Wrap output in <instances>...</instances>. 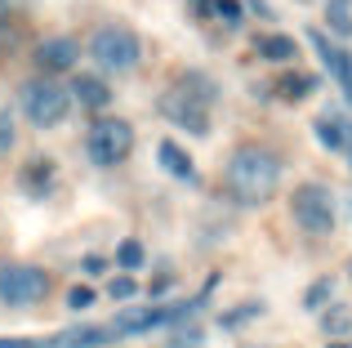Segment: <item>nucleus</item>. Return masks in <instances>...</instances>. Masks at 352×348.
Here are the masks:
<instances>
[{
	"instance_id": "16",
	"label": "nucleus",
	"mask_w": 352,
	"mask_h": 348,
	"mask_svg": "<svg viewBox=\"0 0 352 348\" xmlns=\"http://www.w3.org/2000/svg\"><path fill=\"white\" fill-rule=\"evenodd\" d=\"M321 331L326 335H348L352 331V313L344 304H326L321 308Z\"/></svg>"
},
{
	"instance_id": "8",
	"label": "nucleus",
	"mask_w": 352,
	"mask_h": 348,
	"mask_svg": "<svg viewBox=\"0 0 352 348\" xmlns=\"http://www.w3.org/2000/svg\"><path fill=\"white\" fill-rule=\"evenodd\" d=\"M308 41H312V50L321 54V63H326V72H330V76L339 80V89L348 94V103H352V58H348L344 50H339L335 41H330L326 32H308Z\"/></svg>"
},
{
	"instance_id": "25",
	"label": "nucleus",
	"mask_w": 352,
	"mask_h": 348,
	"mask_svg": "<svg viewBox=\"0 0 352 348\" xmlns=\"http://www.w3.org/2000/svg\"><path fill=\"white\" fill-rule=\"evenodd\" d=\"M9 148H14V125L0 121V157H9Z\"/></svg>"
},
{
	"instance_id": "29",
	"label": "nucleus",
	"mask_w": 352,
	"mask_h": 348,
	"mask_svg": "<svg viewBox=\"0 0 352 348\" xmlns=\"http://www.w3.org/2000/svg\"><path fill=\"white\" fill-rule=\"evenodd\" d=\"M348 272H352V268H348Z\"/></svg>"
},
{
	"instance_id": "21",
	"label": "nucleus",
	"mask_w": 352,
	"mask_h": 348,
	"mask_svg": "<svg viewBox=\"0 0 352 348\" xmlns=\"http://www.w3.org/2000/svg\"><path fill=\"white\" fill-rule=\"evenodd\" d=\"M94 299H98V295H94L89 286H72V290H67V304H72V308H89Z\"/></svg>"
},
{
	"instance_id": "28",
	"label": "nucleus",
	"mask_w": 352,
	"mask_h": 348,
	"mask_svg": "<svg viewBox=\"0 0 352 348\" xmlns=\"http://www.w3.org/2000/svg\"><path fill=\"white\" fill-rule=\"evenodd\" d=\"M348 148H352V139H348Z\"/></svg>"
},
{
	"instance_id": "6",
	"label": "nucleus",
	"mask_w": 352,
	"mask_h": 348,
	"mask_svg": "<svg viewBox=\"0 0 352 348\" xmlns=\"http://www.w3.org/2000/svg\"><path fill=\"white\" fill-rule=\"evenodd\" d=\"M129 148H134V130H129L120 116H98L94 125H89V139H85V152L94 166H120V161L129 157Z\"/></svg>"
},
{
	"instance_id": "13",
	"label": "nucleus",
	"mask_w": 352,
	"mask_h": 348,
	"mask_svg": "<svg viewBox=\"0 0 352 348\" xmlns=\"http://www.w3.org/2000/svg\"><path fill=\"white\" fill-rule=\"evenodd\" d=\"M156 161H161V170L174 174V179H192V174H197L192 157H188V152H183L174 139H161V148H156Z\"/></svg>"
},
{
	"instance_id": "27",
	"label": "nucleus",
	"mask_w": 352,
	"mask_h": 348,
	"mask_svg": "<svg viewBox=\"0 0 352 348\" xmlns=\"http://www.w3.org/2000/svg\"><path fill=\"white\" fill-rule=\"evenodd\" d=\"M0 27H5V0H0Z\"/></svg>"
},
{
	"instance_id": "18",
	"label": "nucleus",
	"mask_w": 352,
	"mask_h": 348,
	"mask_svg": "<svg viewBox=\"0 0 352 348\" xmlns=\"http://www.w3.org/2000/svg\"><path fill=\"white\" fill-rule=\"evenodd\" d=\"M326 18H330V32H335V36H352V14H348L344 0H330Z\"/></svg>"
},
{
	"instance_id": "19",
	"label": "nucleus",
	"mask_w": 352,
	"mask_h": 348,
	"mask_svg": "<svg viewBox=\"0 0 352 348\" xmlns=\"http://www.w3.org/2000/svg\"><path fill=\"white\" fill-rule=\"evenodd\" d=\"M330 290H335V281H330V277H321L317 286H308V295H303V308H308V313L317 308V313H321V308L330 304Z\"/></svg>"
},
{
	"instance_id": "20",
	"label": "nucleus",
	"mask_w": 352,
	"mask_h": 348,
	"mask_svg": "<svg viewBox=\"0 0 352 348\" xmlns=\"http://www.w3.org/2000/svg\"><path fill=\"white\" fill-rule=\"evenodd\" d=\"M206 335L201 331H170V348H201Z\"/></svg>"
},
{
	"instance_id": "11",
	"label": "nucleus",
	"mask_w": 352,
	"mask_h": 348,
	"mask_svg": "<svg viewBox=\"0 0 352 348\" xmlns=\"http://www.w3.org/2000/svg\"><path fill=\"white\" fill-rule=\"evenodd\" d=\"M72 103L89 107V112H98V107L112 103V89H107L103 76H94V72H80V76L72 80Z\"/></svg>"
},
{
	"instance_id": "14",
	"label": "nucleus",
	"mask_w": 352,
	"mask_h": 348,
	"mask_svg": "<svg viewBox=\"0 0 352 348\" xmlns=\"http://www.w3.org/2000/svg\"><path fill=\"white\" fill-rule=\"evenodd\" d=\"M254 54L267 58V63H290L294 54H299V45H294L290 36H281V32H267V36H254Z\"/></svg>"
},
{
	"instance_id": "3",
	"label": "nucleus",
	"mask_w": 352,
	"mask_h": 348,
	"mask_svg": "<svg viewBox=\"0 0 352 348\" xmlns=\"http://www.w3.org/2000/svg\"><path fill=\"white\" fill-rule=\"evenodd\" d=\"M23 112L36 130H54L72 112V89L54 85V80H27L23 85Z\"/></svg>"
},
{
	"instance_id": "22",
	"label": "nucleus",
	"mask_w": 352,
	"mask_h": 348,
	"mask_svg": "<svg viewBox=\"0 0 352 348\" xmlns=\"http://www.w3.org/2000/svg\"><path fill=\"white\" fill-rule=\"evenodd\" d=\"M250 317H258V304H245L241 313H228V317H223V326H228V331H236V326H245Z\"/></svg>"
},
{
	"instance_id": "4",
	"label": "nucleus",
	"mask_w": 352,
	"mask_h": 348,
	"mask_svg": "<svg viewBox=\"0 0 352 348\" xmlns=\"http://www.w3.org/2000/svg\"><path fill=\"white\" fill-rule=\"evenodd\" d=\"M290 210H294V224H299L308 237H330L335 232V197H330L326 183H299Z\"/></svg>"
},
{
	"instance_id": "24",
	"label": "nucleus",
	"mask_w": 352,
	"mask_h": 348,
	"mask_svg": "<svg viewBox=\"0 0 352 348\" xmlns=\"http://www.w3.org/2000/svg\"><path fill=\"white\" fill-rule=\"evenodd\" d=\"M210 5H214L228 23H241V0H210Z\"/></svg>"
},
{
	"instance_id": "5",
	"label": "nucleus",
	"mask_w": 352,
	"mask_h": 348,
	"mask_svg": "<svg viewBox=\"0 0 352 348\" xmlns=\"http://www.w3.org/2000/svg\"><path fill=\"white\" fill-rule=\"evenodd\" d=\"M50 295V272L36 263H9L0 268V304L5 308H32Z\"/></svg>"
},
{
	"instance_id": "9",
	"label": "nucleus",
	"mask_w": 352,
	"mask_h": 348,
	"mask_svg": "<svg viewBox=\"0 0 352 348\" xmlns=\"http://www.w3.org/2000/svg\"><path fill=\"white\" fill-rule=\"evenodd\" d=\"M80 58V45L72 41V36H50V41L36 50V63H41L45 72H72Z\"/></svg>"
},
{
	"instance_id": "1",
	"label": "nucleus",
	"mask_w": 352,
	"mask_h": 348,
	"mask_svg": "<svg viewBox=\"0 0 352 348\" xmlns=\"http://www.w3.org/2000/svg\"><path fill=\"white\" fill-rule=\"evenodd\" d=\"M276 183H281V157L263 143H245L228 157L223 170V188L236 206H267L276 197Z\"/></svg>"
},
{
	"instance_id": "12",
	"label": "nucleus",
	"mask_w": 352,
	"mask_h": 348,
	"mask_svg": "<svg viewBox=\"0 0 352 348\" xmlns=\"http://www.w3.org/2000/svg\"><path fill=\"white\" fill-rule=\"evenodd\" d=\"M312 130H317L321 148H330V152H344L348 139H352V125H344V116H339V112H321Z\"/></svg>"
},
{
	"instance_id": "23",
	"label": "nucleus",
	"mask_w": 352,
	"mask_h": 348,
	"mask_svg": "<svg viewBox=\"0 0 352 348\" xmlns=\"http://www.w3.org/2000/svg\"><path fill=\"white\" fill-rule=\"evenodd\" d=\"M134 277H112V286H107V295H112V299H129V295H134Z\"/></svg>"
},
{
	"instance_id": "10",
	"label": "nucleus",
	"mask_w": 352,
	"mask_h": 348,
	"mask_svg": "<svg viewBox=\"0 0 352 348\" xmlns=\"http://www.w3.org/2000/svg\"><path fill=\"white\" fill-rule=\"evenodd\" d=\"M112 340V331L107 326H67V331H58L54 340H36L41 348H98Z\"/></svg>"
},
{
	"instance_id": "15",
	"label": "nucleus",
	"mask_w": 352,
	"mask_h": 348,
	"mask_svg": "<svg viewBox=\"0 0 352 348\" xmlns=\"http://www.w3.org/2000/svg\"><path fill=\"white\" fill-rule=\"evenodd\" d=\"M276 94L285 103H303L308 94H317V76H308V72H281L276 76Z\"/></svg>"
},
{
	"instance_id": "2",
	"label": "nucleus",
	"mask_w": 352,
	"mask_h": 348,
	"mask_svg": "<svg viewBox=\"0 0 352 348\" xmlns=\"http://www.w3.org/2000/svg\"><path fill=\"white\" fill-rule=\"evenodd\" d=\"M89 54H94V63L103 72H112V76L134 72L138 63H143V45H138V36L129 32V27H120V23L98 27V32L89 36Z\"/></svg>"
},
{
	"instance_id": "7",
	"label": "nucleus",
	"mask_w": 352,
	"mask_h": 348,
	"mask_svg": "<svg viewBox=\"0 0 352 348\" xmlns=\"http://www.w3.org/2000/svg\"><path fill=\"white\" fill-rule=\"evenodd\" d=\"M161 112L170 116V125L197 134V139H206V134H210V103H206V98H197V94H188V89H165Z\"/></svg>"
},
{
	"instance_id": "26",
	"label": "nucleus",
	"mask_w": 352,
	"mask_h": 348,
	"mask_svg": "<svg viewBox=\"0 0 352 348\" xmlns=\"http://www.w3.org/2000/svg\"><path fill=\"white\" fill-rule=\"evenodd\" d=\"M85 272H94V277H98V272H107V259H103V254H89V259H85Z\"/></svg>"
},
{
	"instance_id": "17",
	"label": "nucleus",
	"mask_w": 352,
	"mask_h": 348,
	"mask_svg": "<svg viewBox=\"0 0 352 348\" xmlns=\"http://www.w3.org/2000/svg\"><path fill=\"white\" fill-rule=\"evenodd\" d=\"M143 259H147L143 241H134V237H129V241H120V250H116V263H120V268H125V272H134V268H138V263H143Z\"/></svg>"
}]
</instances>
